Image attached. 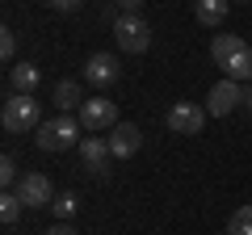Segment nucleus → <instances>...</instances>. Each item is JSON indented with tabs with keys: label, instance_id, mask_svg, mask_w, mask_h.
Listing matches in <instances>:
<instances>
[{
	"label": "nucleus",
	"instance_id": "f257e3e1",
	"mask_svg": "<svg viewBox=\"0 0 252 235\" xmlns=\"http://www.w3.org/2000/svg\"><path fill=\"white\" fill-rule=\"evenodd\" d=\"M80 139H84V126H80V118H72V114H55V118H46L42 126L34 130V143L42 147L46 155L67 151V147H80Z\"/></svg>",
	"mask_w": 252,
	"mask_h": 235
},
{
	"label": "nucleus",
	"instance_id": "f03ea898",
	"mask_svg": "<svg viewBox=\"0 0 252 235\" xmlns=\"http://www.w3.org/2000/svg\"><path fill=\"white\" fill-rule=\"evenodd\" d=\"M0 126L4 135H30L42 126V101H34V92H9L4 109H0Z\"/></svg>",
	"mask_w": 252,
	"mask_h": 235
},
{
	"label": "nucleus",
	"instance_id": "7ed1b4c3",
	"mask_svg": "<svg viewBox=\"0 0 252 235\" xmlns=\"http://www.w3.org/2000/svg\"><path fill=\"white\" fill-rule=\"evenodd\" d=\"M114 42L122 46L126 55H143L147 46H152V26H147L139 13H122V17L114 21Z\"/></svg>",
	"mask_w": 252,
	"mask_h": 235
},
{
	"label": "nucleus",
	"instance_id": "20e7f679",
	"mask_svg": "<svg viewBox=\"0 0 252 235\" xmlns=\"http://www.w3.org/2000/svg\"><path fill=\"white\" fill-rule=\"evenodd\" d=\"M76 118H80V126L89 130V135H97V130H114L118 126V105L109 97H89L80 109H76Z\"/></svg>",
	"mask_w": 252,
	"mask_h": 235
},
{
	"label": "nucleus",
	"instance_id": "39448f33",
	"mask_svg": "<svg viewBox=\"0 0 252 235\" xmlns=\"http://www.w3.org/2000/svg\"><path fill=\"white\" fill-rule=\"evenodd\" d=\"M206 105H193V101H177V105L168 109V130L172 135H202V126H206Z\"/></svg>",
	"mask_w": 252,
	"mask_h": 235
},
{
	"label": "nucleus",
	"instance_id": "423d86ee",
	"mask_svg": "<svg viewBox=\"0 0 252 235\" xmlns=\"http://www.w3.org/2000/svg\"><path fill=\"white\" fill-rule=\"evenodd\" d=\"M13 193H17L30 210H42V206H51V202H55V185H51V176H46V172H26Z\"/></svg>",
	"mask_w": 252,
	"mask_h": 235
},
{
	"label": "nucleus",
	"instance_id": "0eeeda50",
	"mask_svg": "<svg viewBox=\"0 0 252 235\" xmlns=\"http://www.w3.org/2000/svg\"><path fill=\"white\" fill-rule=\"evenodd\" d=\"M240 101H244V84H235V80H227V76H223V80L206 92V114L210 118H227Z\"/></svg>",
	"mask_w": 252,
	"mask_h": 235
},
{
	"label": "nucleus",
	"instance_id": "6e6552de",
	"mask_svg": "<svg viewBox=\"0 0 252 235\" xmlns=\"http://www.w3.org/2000/svg\"><path fill=\"white\" fill-rule=\"evenodd\" d=\"M118 76H122L118 55H109V51L89 55V63H84V80H89V84H97V88H109V84H118Z\"/></svg>",
	"mask_w": 252,
	"mask_h": 235
},
{
	"label": "nucleus",
	"instance_id": "1a4fd4ad",
	"mask_svg": "<svg viewBox=\"0 0 252 235\" xmlns=\"http://www.w3.org/2000/svg\"><path fill=\"white\" fill-rule=\"evenodd\" d=\"M105 139H109V151H114L118 160H130V155L143 147V130H139L135 122H118V126L109 130Z\"/></svg>",
	"mask_w": 252,
	"mask_h": 235
},
{
	"label": "nucleus",
	"instance_id": "9d476101",
	"mask_svg": "<svg viewBox=\"0 0 252 235\" xmlns=\"http://www.w3.org/2000/svg\"><path fill=\"white\" fill-rule=\"evenodd\" d=\"M227 9H231V0H193V17H198V26H206V29L223 26Z\"/></svg>",
	"mask_w": 252,
	"mask_h": 235
},
{
	"label": "nucleus",
	"instance_id": "9b49d317",
	"mask_svg": "<svg viewBox=\"0 0 252 235\" xmlns=\"http://www.w3.org/2000/svg\"><path fill=\"white\" fill-rule=\"evenodd\" d=\"M80 155H84V164H89V168H105V160L114 151H109V139H101V135H84L80 139Z\"/></svg>",
	"mask_w": 252,
	"mask_h": 235
},
{
	"label": "nucleus",
	"instance_id": "f8f14e48",
	"mask_svg": "<svg viewBox=\"0 0 252 235\" xmlns=\"http://www.w3.org/2000/svg\"><path fill=\"white\" fill-rule=\"evenodd\" d=\"M223 76L235 84H252V46H244V51H235L231 59L223 63Z\"/></svg>",
	"mask_w": 252,
	"mask_h": 235
},
{
	"label": "nucleus",
	"instance_id": "ddd939ff",
	"mask_svg": "<svg viewBox=\"0 0 252 235\" xmlns=\"http://www.w3.org/2000/svg\"><path fill=\"white\" fill-rule=\"evenodd\" d=\"M38 67L34 63H13L9 67V92H34L38 88Z\"/></svg>",
	"mask_w": 252,
	"mask_h": 235
},
{
	"label": "nucleus",
	"instance_id": "4468645a",
	"mask_svg": "<svg viewBox=\"0 0 252 235\" xmlns=\"http://www.w3.org/2000/svg\"><path fill=\"white\" fill-rule=\"evenodd\" d=\"M84 101H89V97L80 92L76 80H59V84H55V105H59V114H72V109H80Z\"/></svg>",
	"mask_w": 252,
	"mask_h": 235
},
{
	"label": "nucleus",
	"instance_id": "2eb2a0df",
	"mask_svg": "<svg viewBox=\"0 0 252 235\" xmlns=\"http://www.w3.org/2000/svg\"><path fill=\"white\" fill-rule=\"evenodd\" d=\"M244 46H248V42H244L240 34H215V38H210V59H215L219 67H223L235 51H244Z\"/></svg>",
	"mask_w": 252,
	"mask_h": 235
},
{
	"label": "nucleus",
	"instance_id": "dca6fc26",
	"mask_svg": "<svg viewBox=\"0 0 252 235\" xmlns=\"http://www.w3.org/2000/svg\"><path fill=\"white\" fill-rule=\"evenodd\" d=\"M223 235H252V206H235Z\"/></svg>",
	"mask_w": 252,
	"mask_h": 235
},
{
	"label": "nucleus",
	"instance_id": "f3484780",
	"mask_svg": "<svg viewBox=\"0 0 252 235\" xmlns=\"http://www.w3.org/2000/svg\"><path fill=\"white\" fill-rule=\"evenodd\" d=\"M21 210H26V202H21L17 198V193H13V189H4V193H0V218H4V223H17V218H21Z\"/></svg>",
	"mask_w": 252,
	"mask_h": 235
},
{
	"label": "nucleus",
	"instance_id": "a211bd4d",
	"mask_svg": "<svg viewBox=\"0 0 252 235\" xmlns=\"http://www.w3.org/2000/svg\"><path fill=\"white\" fill-rule=\"evenodd\" d=\"M76 206H80V198H76V193H59V198L51 202V210L59 214V223H67V218L76 214Z\"/></svg>",
	"mask_w": 252,
	"mask_h": 235
},
{
	"label": "nucleus",
	"instance_id": "6ab92c4d",
	"mask_svg": "<svg viewBox=\"0 0 252 235\" xmlns=\"http://www.w3.org/2000/svg\"><path fill=\"white\" fill-rule=\"evenodd\" d=\"M17 181H21L17 160H13V155H4V160H0V185H4V189H17Z\"/></svg>",
	"mask_w": 252,
	"mask_h": 235
},
{
	"label": "nucleus",
	"instance_id": "aec40b11",
	"mask_svg": "<svg viewBox=\"0 0 252 235\" xmlns=\"http://www.w3.org/2000/svg\"><path fill=\"white\" fill-rule=\"evenodd\" d=\"M13 55H17V34H13L9 26L0 29V59H4V63L13 67Z\"/></svg>",
	"mask_w": 252,
	"mask_h": 235
},
{
	"label": "nucleus",
	"instance_id": "412c9836",
	"mask_svg": "<svg viewBox=\"0 0 252 235\" xmlns=\"http://www.w3.org/2000/svg\"><path fill=\"white\" fill-rule=\"evenodd\" d=\"M80 4H84V0H51L55 13H80Z\"/></svg>",
	"mask_w": 252,
	"mask_h": 235
},
{
	"label": "nucleus",
	"instance_id": "4be33fe9",
	"mask_svg": "<svg viewBox=\"0 0 252 235\" xmlns=\"http://www.w3.org/2000/svg\"><path fill=\"white\" fill-rule=\"evenodd\" d=\"M143 4H147V0H118V9H122V13H139Z\"/></svg>",
	"mask_w": 252,
	"mask_h": 235
},
{
	"label": "nucleus",
	"instance_id": "5701e85b",
	"mask_svg": "<svg viewBox=\"0 0 252 235\" xmlns=\"http://www.w3.org/2000/svg\"><path fill=\"white\" fill-rule=\"evenodd\" d=\"M46 235H76V227H67V223H55Z\"/></svg>",
	"mask_w": 252,
	"mask_h": 235
},
{
	"label": "nucleus",
	"instance_id": "b1692460",
	"mask_svg": "<svg viewBox=\"0 0 252 235\" xmlns=\"http://www.w3.org/2000/svg\"><path fill=\"white\" fill-rule=\"evenodd\" d=\"M240 105H244V109L252 114V84H244V101H240Z\"/></svg>",
	"mask_w": 252,
	"mask_h": 235
},
{
	"label": "nucleus",
	"instance_id": "393cba45",
	"mask_svg": "<svg viewBox=\"0 0 252 235\" xmlns=\"http://www.w3.org/2000/svg\"><path fill=\"white\" fill-rule=\"evenodd\" d=\"M231 4H248V0H231Z\"/></svg>",
	"mask_w": 252,
	"mask_h": 235
}]
</instances>
